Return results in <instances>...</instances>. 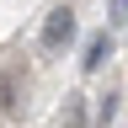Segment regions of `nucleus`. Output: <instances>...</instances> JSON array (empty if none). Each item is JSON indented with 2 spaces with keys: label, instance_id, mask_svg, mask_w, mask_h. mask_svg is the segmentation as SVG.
Returning a JSON list of instances; mask_svg holds the SVG:
<instances>
[{
  "label": "nucleus",
  "instance_id": "f257e3e1",
  "mask_svg": "<svg viewBox=\"0 0 128 128\" xmlns=\"http://www.w3.org/2000/svg\"><path fill=\"white\" fill-rule=\"evenodd\" d=\"M70 38H75V11H70V6H54L48 22H43V48L54 54V48H64Z\"/></svg>",
  "mask_w": 128,
  "mask_h": 128
},
{
  "label": "nucleus",
  "instance_id": "f03ea898",
  "mask_svg": "<svg viewBox=\"0 0 128 128\" xmlns=\"http://www.w3.org/2000/svg\"><path fill=\"white\" fill-rule=\"evenodd\" d=\"M107 59H112V32H96V38H86V59H80V70H86V75H96Z\"/></svg>",
  "mask_w": 128,
  "mask_h": 128
},
{
  "label": "nucleus",
  "instance_id": "7ed1b4c3",
  "mask_svg": "<svg viewBox=\"0 0 128 128\" xmlns=\"http://www.w3.org/2000/svg\"><path fill=\"white\" fill-rule=\"evenodd\" d=\"M59 128H86V96H64V112H59Z\"/></svg>",
  "mask_w": 128,
  "mask_h": 128
},
{
  "label": "nucleus",
  "instance_id": "423d86ee",
  "mask_svg": "<svg viewBox=\"0 0 128 128\" xmlns=\"http://www.w3.org/2000/svg\"><path fill=\"white\" fill-rule=\"evenodd\" d=\"M0 107H16V102H11V80H6V75H0Z\"/></svg>",
  "mask_w": 128,
  "mask_h": 128
},
{
  "label": "nucleus",
  "instance_id": "20e7f679",
  "mask_svg": "<svg viewBox=\"0 0 128 128\" xmlns=\"http://www.w3.org/2000/svg\"><path fill=\"white\" fill-rule=\"evenodd\" d=\"M118 102L123 96L107 86V96H96V128H112V118H118Z\"/></svg>",
  "mask_w": 128,
  "mask_h": 128
},
{
  "label": "nucleus",
  "instance_id": "39448f33",
  "mask_svg": "<svg viewBox=\"0 0 128 128\" xmlns=\"http://www.w3.org/2000/svg\"><path fill=\"white\" fill-rule=\"evenodd\" d=\"M128 16V0H107V22H123Z\"/></svg>",
  "mask_w": 128,
  "mask_h": 128
}]
</instances>
